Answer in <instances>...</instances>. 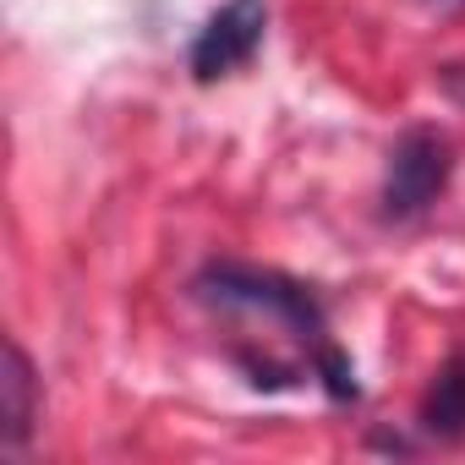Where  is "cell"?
I'll use <instances>...</instances> for the list:
<instances>
[{"instance_id":"1","label":"cell","mask_w":465,"mask_h":465,"mask_svg":"<svg viewBox=\"0 0 465 465\" xmlns=\"http://www.w3.org/2000/svg\"><path fill=\"white\" fill-rule=\"evenodd\" d=\"M197 296L208 307H224V312H247V318H263L274 323L280 334H291L302 351H307V367L323 378V389L334 400H356V372L351 361L340 356V345L329 340V318L318 307V296L274 269H252V263H213L197 274Z\"/></svg>"},{"instance_id":"2","label":"cell","mask_w":465,"mask_h":465,"mask_svg":"<svg viewBox=\"0 0 465 465\" xmlns=\"http://www.w3.org/2000/svg\"><path fill=\"white\" fill-rule=\"evenodd\" d=\"M454 170V148L443 132L432 126H411L400 132V143L389 148V170H383V213L389 219H416L438 203V192L449 186Z\"/></svg>"},{"instance_id":"3","label":"cell","mask_w":465,"mask_h":465,"mask_svg":"<svg viewBox=\"0 0 465 465\" xmlns=\"http://www.w3.org/2000/svg\"><path fill=\"white\" fill-rule=\"evenodd\" d=\"M263 28H269V6H263V0H224V6L197 28V39H192V77L197 83H219L230 72H242L258 55Z\"/></svg>"},{"instance_id":"4","label":"cell","mask_w":465,"mask_h":465,"mask_svg":"<svg viewBox=\"0 0 465 465\" xmlns=\"http://www.w3.org/2000/svg\"><path fill=\"white\" fill-rule=\"evenodd\" d=\"M416 421H421L427 438H443V443L465 438V356H449V361L438 367V378H432L427 394H421Z\"/></svg>"},{"instance_id":"5","label":"cell","mask_w":465,"mask_h":465,"mask_svg":"<svg viewBox=\"0 0 465 465\" xmlns=\"http://www.w3.org/2000/svg\"><path fill=\"white\" fill-rule=\"evenodd\" d=\"M0 389H6V421H0V443L6 449H23L28 432H34V361L17 340H6V378H0Z\"/></svg>"},{"instance_id":"6","label":"cell","mask_w":465,"mask_h":465,"mask_svg":"<svg viewBox=\"0 0 465 465\" xmlns=\"http://www.w3.org/2000/svg\"><path fill=\"white\" fill-rule=\"evenodd\" d=\"M438 6H449V12H454V6H465V0H438Z\"/></svg>"}]
</instances>
